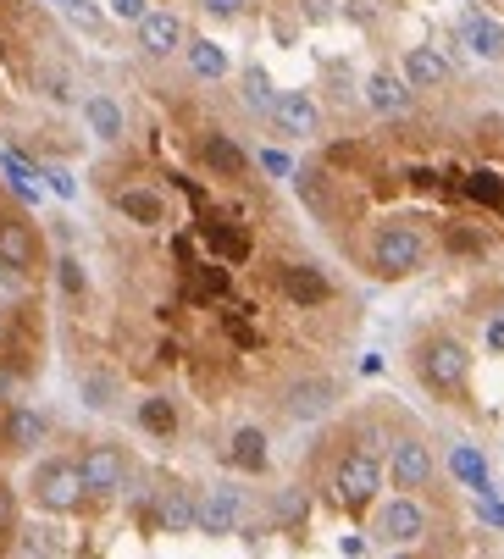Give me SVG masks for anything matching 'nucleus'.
<instances>
[{
    "label": "nucleus",
    "instance_id": "obj_1",
    "mask_svg": "<svg viewBox=\"0 0 504 559\" xmlns=\"http://www.w3.org/2000/svg\"><path fill=\"white\" fill-rule=\"evenodd\" d=\"M410 360H416V377L427 382L438 399H460V393H466V382H471V349L460 344L455 333H427Z\"/></svg>",
    "mask_w": 504,
    "mask_h": 559
},
{
    "label": "nucleus",
    "instance_id": "obj_2",
    "mask_svg": "<svg viewBox=\"0 0 504 559\" xmlns=\"http://www.w3.org/2000/svg\"><path fill=\"white\" fill-rule=\"evenodd\" d=\"M421 266H427V238H421V227H410V222H383V227L372 233V272L383 277V283L416 277Z\"/></svg>",
    "mask_w": 504,
    "mask_h": 559
},
{
    "label": "nucleus",
    "instance_id": "obj_3",
    "mask_svg": "<svg viewBox=\"0 0 504 559\" xmlns=\"http://www.w3.org/2000/svg\"><path fill=\"white\" fill-rule=\"evenodd\" d=\"M28 499H34L45 515H72L78 504L89 499V493H84V476H78V460H67V454H50V460H39L34 476H28Z\"/></svg>",
    "mask_w": 504,
    "mask_h": 559
},
{
    "label": "nucleus",
    "instance_id": "obj_4",
    "mask_svg": "<svg viewBox=\"0 0 504 559\" xmlns=\"http://www.w3.org/2000/svg\"><path fill=\"white\" fill-rule=\"evenodd\" d=\"M383 476H388V465L377 460V449H349L333 465V499L344 510H372V499L383 493Z\"/></svg>",
    "mask_w": 504,
    "mask_h": 559
},
{
    "label": "nucleus",
    "instance_id": "obj_5",
    "mask_svg": "<svg viewBox=\"0 0 504 559\" xmlns=\"http://www.w3.org/2000/svg\"><path fill=\"white\" fill-rule=\"evenodd\" d=\"M338 377H327V371H305V377H294L283 388V399H277V405H283V416L288 421H327L333 416V405H338Z\"/></svg>",
    "mask_w": 504,
    "mask_h": 559
},
{
    "label": "nucleus",
    "instance_id": "obj_6",
    "mask_svg": "<svg viewBox=\"0 0 504 559\" xmlns=\"http://www.w3.org/2000/svg\"><path fill=\"white\" fill-rule=\"evenodd\" d=\"M432 476H438V460H432L427 438H416V432L394 438V449H388V482L416 499L421 488H432Z\"/></svg>",
    "mask_w": 504,
    "mask_h": 559
},
{
    "label": "nucleus",
    "instance_id": "obj_7",
    "mask_svg": "<svg viewBox=\"0 0 504 559\" xmlns=\"http://www.w3.org/2000/svg\"><path fill=\"white\" fill-rule=\"evenodd\" d=\"M78 476H84V493H95V499H117L122 488H128V454L117 449V443H89L84 454H78Z\"/></svg>",
    "mask_w": 504,
    "mask_h": 559
},
{
    "label": "nucleus",
    "instance_id": "obj_8",
    "mask_svg": "<svg viewBox=\"0 0 504 559\" xmlns=\"http://www.w3.org/2000/svg\"><path fill=\"white\" fill-rule=\"evenodd\" d=\"M427 510H421V499H410V493H399V499H388L383 510H377V521H372V532H377V543H388V548H410V543H421L427 537Z\"/></svg>",
    "mask_w": 504,
    "mask_h": 559
},
{
    "label": "nucleus",
    "instance_id": "obj_9",
    "mask_svg": "<svg viewBox=\"0 0 504 559\" xmlns=\"http://www.w3.org/2000/svg\"><path fill=\"white\" fill-rule=\"evenodd\" d=\"M239 521H244V493L239 488H205L200 499H194V532H205V537H233L239 532Z\"/></svg>",
    "mask_w": 504,
    "mask_h": 559
},
{
    "label": "nucleus",
    "instance_id": "obj_10",
    "mask_svg": "<svg viewBox=\"0 0 504 559\" xmlns=\"http://www.w3.org/2000/svg\"><path fill=\"white\" fill-rule=\"evenodd\" d=\"M277 288H283L288 305H300V310H316V305L333 299V277H327L322 266H311V261H288L283 272H277Z\"/></svg>",
    "mask_w": 504,
    "mask_h": 559
},
{
    "label": "nucleus",
    "instance_id": "obj_11",
    "mask_svg": "<svg viewBox=\"0 0 504 559\" xmlns=\"http://www.w3.org/2000/svg\"><path fill=\"white\" fill-rule=\"evenodd\" d=\"M272 128L283 133V139H316V133H322V106H316L305 89H288L272 106Z\"/></svg>",
    "mask_w": 504,
    "mask_h": 559
},
{
    "label": "nucleus",
    "instance_id": "obj_12",
    "mask_svg": "<svg viewBox=\"0 0 504 559\" xmlns=\"http://www.w3.org/2000/svg\"><path fill=\"white\" fill-rule=\"evenodd\" d=\"M133 34H139V50L150 61H167V56H178V50L189 45V28H183L178 12H150Z\"/></svg>",
    "mask_w": 504,
    "mask_h": 559
},
{
    "label": "nucleus",
    "instance_id": "obj_13",
    "mask_svg": "<svg viewBox=\"0 0 504 559\" xmlns=\"http://www.w3.org/2000/svg\"><path fill=\"white\" fill-rule=\"evenodd\" d=\"M366 106H372L377 117H405V111L416 106V89L405 84V72L377 67L372 78H366Z\"/></svg>",
    "mask_w": 504,
    "mask_h": 559
},
{
    "label": "nucleus",
    "instance_id": "obj_14",
    "mask_svg": "<svg viewBox=\"0 0 504 559\" xmlns=\"http://www.w3.org/2000/svg\"><path fill=\"white\" fill-rule=\"evenodd\" d=\"M460 45L477 61H504V23H493L488 12H460Z\"/></svg>",
    "mask_w": 504,
    "mask_h": 559
},
{
    "label": "nucleus",
    "instance_id": "obj_15",
    "mask_svg": "<svg viewBox=\"0 0 504 559\" xmlns=\"http://www.w3.org/2000/svg\"><path fill=\"white\" fill-rule=\"evenodd\" d=\"M200 161L216 172V178H244V172H250V155H244V144L233 139V133H205Z\"/></svg>",
    "mask_w": 504,
    "mask_h": 559
},
{
    "label": "nucleus",
    "instance_id": "obj_16",
    "mask_svg": "<svg viewBox=\"0 0 504 559\" xmlns=\"http://www.w3.org/2000/svg\"><path fill=\"white\" fill-rule=\"evenodd\" d=\"M399 72H405L410 89H444L449 84V61L438 56L432 45H410L405 61H399Z\"/></svg>",
    "mask_w": 504,
    "mask_h": 559
},
{
    "label": "nucleus",
    "instance_id": "obj_17",
    "mask_svg": "<svg viewBox=\"0 0 504 559\" xmlns=\"http://www.w3.org/2000/svg\"><path fill=\"white\" fill-rule=\"evenodd\" d=\"M150 526H161V532H194V493L161 488L156 504H150Z\"/></svg>",
    "mask_w": 504,
    "mask_h": 559
},
{
    "label": "nucleus",
    "instance_id": "obj_18",
    "mask_svg": "<svg viewBox=\"0 0 504 559\" xmlns=\"http://www.w3.org/2000/svg\"><path fill=\"white\" fill-rule=\"evenodd\" d=\"M0 266H12V272L39 266V238L28 222H0Z\"/></svg>",
    "mask_w": 504,
    "mask_h": 559
},
{
    "label": "nucleus",
    "instance_id": "obj_19",
    "mask_svg": "<svg viewBox=\"0 0 504 559\" xmlns=\"http://www.w3.org/2000/svg\"><path fill=\"white\" fill-rule=\"evenodd\" d=\"M117 211L128 216V222H139V227H161V222H167V200H161V189H150V183L122 189L117 194Z\"/></svg>",
    "mask_w": 504,
    "mask_h": 559
},
{
    "label": "nucleus",
    "instance_id": "obj_20",
    "mask_svg": "<svg viewBox=\"0 0 504 559\" xmlns=\"http://www.w3.org/2000/svg\"><path fill=\"white\" fill-rule=\"evenodd\" d=\"M84 122H89V133H95L100 144H117L122 133H128V111H122L111 95H89L84 100Z\"/></svg>",
    "mask_w": 504,
    "mask_h": 559
},
{
    "label": "nucleus",
    "instance_id": "obj_21",
    "mask_svg": "<svg viewBox=\"0 0 504 559\" xmlns=\"http://www.w3.org/2000/svg\"><path fill=\"white\" fill-rule=\"evenodd\" d=\"M266 460H272V449H266V432H261V427H239V432L228 438V465H239V471L261 476Z\"/></svg>",
    "mask_w": 504,
    "mask_h": 559
},
{
    "label": "nucleus",
    "instance_id": "obj_22",
    "mask_svg": "<svg viewBox=\"0 0 504 559\" xmlns=\"http://www.w3.org/2000/svg\"><path fill=\"white\" fill-rule=\"evenodd\" d=\"M183 61H189V72H194V78H205V84H216V78H228V72H233L228 50L216 45V39H189V45H183Z\"/></svg>",
    "mask_w": 504,
    "mask_h": 559
},
{
    "label": "nucleus",
    "instance_id": "obj_23",
    "mask_svg": "<svg viewBox=\"0 0 504 559\" xmlns=\"http://www.w3.org/2000/svg\"><path fill=\"white\" fill-rule=\"evenodd\" d=\"M6 432H12V449L34 454V449H45V443H50V416H45V410L17 405V410H12V421H6Z\"/></svg>",
    "mask_w": 504,
    "mask_h": 559
},
{
    "label": "nucleus",
    "instance_id": "obj_24",
    "mask_svg": "<svg viewBox=\"0 0 504 559\" xmlns=\"http://www.w3.org/2000/svg\"><path fill=\"white\" fill-rule=\"evenodd\" d=\"M449 471H455L460 482H466V488L477 493V499H488V493H493V482H488V465H482V454L471 449V443H455V449H449Z\"/></svg>",
    "mask_w": 504,
    "mask_h": 559
},
{
    "label": "nucleus",
    "instance_id": "obj_25",
    "mask_svg": "<svg viewBox=\"0 0 504 559\" xmlns=\"http://www.w3.org/2000/svg\"><path fill=\"white\" fill-rule=\"evenodd\" d=\"M139 427L156 432V438H178V405H172L167 393H150V399H139Z\"/></svg>",
    "mask_w": 504,
    "mask_h": 559
},
{
    "label": "nucleus",
    "instance_id": "obj_26",
    "mask_svg": "<svg viewBox=\"0 0 504 559\" xmlns=\"http://www.w3.org/2000/svg\"><path fill=\"white\" fill-rule=\"evenodd\" d=\"M239 89H244V106H250V111H266V117H272V106H277L272 72H266V67H244V72H239Z\"/></svg>",
    "mask_w": 504,
    "mask_h": 559
},
{
    "label": "nucleus",
    "instance_id": "obj_27",
    "mask_svg": "<svg viewBox=\"0 0 504 559\" xmlns=\"http://www.w3.org/2000/svg\"><path fill=\"white\" fill-rule=\"evenodd\" d=\"M205 238L216 244L222 266H244V261H250V233H239V227H216V222H205Z\"/></svg>",
    "mask_w": 504,
    "mask_h": 559
},
{
    "label": "nucleus",
    "instance_id": "obj_28",
    "mask_svg": "<svg viewBox=\"0 0 504 559\" xmlns=\"http://www.w3.org/2000/svg\"><path fill=\"white\" fill-rule=\"evenodd\" d=\"M78 393H84L89 410H111V405H117V377H111V371H84Z\"/></svg>",
    "mask_w": 504,
    "mask_h": 559
},
{
    "label": "nucleus",
    "instance_id": "obj_29",
    "mask_svg": "<svg viewBox=\"0 0 504 559\" xmlns=\"http://www.w3.org/2000/svg\"><path fill=\"white\" fill-rule=\"evenodd\" d=\"M56 288L67 299H84L89 294V277H84V261H78V255H56Z\"/></svg>",
    "mask_w": 504,
    "mask_h": 559
},
{
    "label": "nucleus",
    "instance_id": "obj_30",
    "mask_svg": "<svg viewBox=\"0 0 504 559\" xmlns=\"http://www.w3.org/2000/svg\"><path fill=\"white\" fill-rule=\"evenodd\" d=\"M17 554L23 559H56V537L45 526H17Z\"/></svg>",
    "mask_w": 504,
    "mask_h": 559
},
{
    "label": "nucleus",
    "instance_id": "obj_31",
    "mask_svg": "<svg viewBox=\"0 0 504 559\" xmlns=\"http://www.w3.org/2000/svg\"><path fill=\"white\" fill-rule=\"evenodd\" d=\"M466 194H471V200H482V205H504V178H499V172H471Z\"/></svg>",
    "mask_w": 504,
    "mask_h": 559
},
{
    "label": "nucleus",
    "instance_id": "obj_32",
    "mask_svg": "<svg viewBox=\"0 0 504 559\" xmlns=\"http://www.w3.org/2000/svg\"><path fill=\"white\" fill-rule=\"evenodd\" d=\"M189 294H194V299H216V294H228V272H222V266H194Z\"/></svg>",
    "mask_w": 504,
    "mask_h": 559
},
{
    "label": "nucleus",
    "instance_id": "obj_33",
    "mask_svg": "<svg viewBox=\"0 0 504 559\" xmlns=\"http://www.w3.org/2000/svg\"><path fill=\"white\" fill-rule=\"evenodd\" d=\"M106 12L117 17V23H133V28H139L144 17L156 12V6H150V0H106Z\"/></svg>",
    "mask_w": 504,
    "mask_h": 559
},
{
    "label": "nucleus",
    "instance_id": "obj_34",
    "mask_svg": "<svg viewBox=\"0 0 504 559\" xmlns=\"http://www.w3.org/2000/svg\"><path fill=\"white\" fill-rule=\"evenodd\" d=\"M39 178H45L50 194H61V200H72V194H78V178H72L67 167H39Z\"/></svg>",
    "mask_w": 504,
    "mask_h": 559
},
{
    "label": "nucleus",
    "instance_id": "obj_35",
    "mask_svg": "<svg viewBox=\"0 0 504 559\" xmlns=\"http://www.w3.org/2000/svg\"><path fill=\"white\" fill-rule=\"evenodd\" d=\"M61 12H67L72 23H78V28H100V12H95V0H67Z\"/></svg>",
    "mask_w": 504,
    "mask_h": 559
},
{
    "label": "nucleus",
    "instance_id": "obj_36",
    "mask_svg": "<svg viewBox=\"0 0 504 559\" xmlns=\"http://www.w3.org/2000/svg\"><path fill=\"white\" fill-rule=\"evenodd\" d=\"M261 167L272 172V178H294V161H288L283 150H261Z\"/></svg>",
    "mask_w": 504,
    "mask_h": 559
},
{
    "label": "nucleus",
    "instance_id": "obj_37",
    "mask_svg": "<svg viewBox=\"0 0 504 559\" xmlns=\"http://www.w3.org/2000/svg\"><path fill=\"white\" fill-rule=\"evenodd\" d=\"M6 532H17V504H12V493L0 488V537Z\"/></svg>",
    "mask_w": 504,
    "mask_h": 559
},
{
    "label": "nucleus",
    "instance_id": "obj_38",
    "mask_svg": "<svg viewBox=\"0 0 504 559\" xmlns=\"http://www.w3.org/2000/svg\"><path fill=\"white\" fill-rule=\"evenodd\" d=\"M277 515H283V521L294 526V521L305 515V499H300V493H288V499H277Z\"/></svg>",
    "mask_w": 504,
    "mask_h": 559
},
{
    "label": "nucleus",
    "instance_id": "obj_39",
    "mask_svg": "<svg viewBox=\"0 0 504 559\" xmlns=\"http://www.w3.org/2000/svg\"><path fill=\"white\" fill-rule=\"evenodd\" d=\"M200 6H205L211 17H239V12H244V0H200Z\"/></svg>",
    "mask_w": 504,
    "mask_h": 559
},
{
    "label": "nucleus",
    "instance_id": "obj_40",
    "mask_svg": "<svg viewBox=\"0 0 504 559\" xmlns=\"http://www.w3.org/2000/svg\"><path fill=\"white\" fill-rule=\"evenodd\" d=\"M477 515H482V521H488V526H504V504H493V493L477 504Z\"/></svg>",
    "mask_w": 504,
    "mask_h": 559
},
{
    "label": "nucleus",
    "instance_id": "obj_41",
    "mask_svg": "<svg viewBox=\"0 0 504 559\" xmlns=\"http://www.w3.org/2000/svg\"><path fill=\"white\" fill-rule=\"evenodd\" d=\"M488 349H493V355H504V316H493V322H488Z\"/></svg>",
    "mask_w": 504,
    "mask_h": 559
},
{
    "label": "nucleus",
    "instance_id": "obj_42",
    "mask_svg": "<svg viewBox=\"0 0 504 559\" xmlns=\"http://www.w3.org/2000/svg\"><path fill=\"white\" fill-rule=\"evenodd\" d=\"M45 95H50V100H67V72H61V78L50 72V78H45Z\"/></svg>",
    "mask_w": 504,
    "mask_h": 559
},
{
    "label": "nucleus",
    "instance_id": "obj_43",
    "mask_svg": "<svg viewBox=\"0 0 504 559\" xmlns=\"http://www.w3.org/2000/svg\"><path fill=\"white\" fill-rule=\"evenodd\" d=\"M45 6H67V0H45Z\"/></svg>",
    "mask_w": 504,
    "mask_h": 559
}]
</instances>
